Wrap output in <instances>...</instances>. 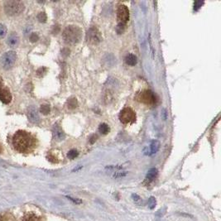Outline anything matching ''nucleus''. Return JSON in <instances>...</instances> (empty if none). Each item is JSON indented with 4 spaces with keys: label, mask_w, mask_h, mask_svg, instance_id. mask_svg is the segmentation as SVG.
<instances>
[{
    "label": "nucleus",
    "mask_w": 221,
    "mask_h": 221,
    "mask_svg": "<svg viewBox=\"0 0 221 221\" xmlns=\"http://www.w3.org/2000/svg\"><path fill=\"white\" fill-rule=\"evenodd\" d=\"M13 144L19 153H27L34 146V138L29 132L19 130L13 135Z\"/></svg>",
    "instance_id": "nucleus-1"
},
{
    "label": "nucleus",
    "mask_w": 221,
    "mask_h": 221,
    "mask_svg": "<svg viewBox=\"0 0 221 221\" xmlns=\"http://www.w3.org/2000/svg\"><path fill=\"white\" fill-rule=\"evenodd\" d=\"M82 31L77 26H67L62 33L63 40L66 44L69 45H75L78 43L81 39Z\"/></svg>",
    "instance_id": "nucleus-2"
},
{
    "label": "nucleus",
    "mask_w": 221,
    "mask_h": 221,
    "mask_svg": "<svg viewBox=\"0 0 221 221\" xmlns=\"http://www.w3.org/2000/svg\"><path fill=\"white\" fill-rule=\"evenodd\" d=\"M4 12L8 16H18L24 11V4L20 1L11 0L4 2Z\"/></svg>",
    "instance_id": "nucleus-3"
},
{
    "label": "nucleus",
    "mask_w": 221,
    "mask_h": 221,
    "mask_svg": "<svg viewBox=\"0 0 221 221\" xmlns=\"http://www.w3.org/2000/svg\"><path fill=\"white\" fill-rule=\"evenodd\" d=\"M17 60V54L13 51H9L3 53L2 57H0V65L3 69L6 71L10 70L13 67Z\"/></svg>",
    "instance_id": "nucleus-4"
},
{
    "label": "nucleus",
    "mask_w": 221,
    "mask_h": 221,
    "mask_svg": "<svg viewBox=\"0 0 221 221\" xmlns=\"http://www.w3.org/2000/svg\"><path fill=\"white\" fill-rule=\"evenodd\" d=\"M119 119L123 123H134L136 120V114L131 108H124L119 114Z\"/></svg>",
    "instance_id": "nucleus-5"
},
{
    "label": "nucleus",
    "mask_w": 221,
    "mask_h": 221,
    "mask_svg": "<svg viewBox=\"0 0 221 221\" xmlns=\"http://www.w3.org/2000/svg\"><path fill=\"white\" fill-rule=\"evenodd\" d=\"M86 40L89 44H92V45H97L100 43L102 40V37L98 28H96L95 27H92L89 28L87 31Z\"/></svg>",
    "instance_id": "nucleus-6"
},
{
    "label": "nucleus",
    "mask_w": 221,
    "mask_h": 221,
    "mask_svg": "<svg viewBox=\"0 0 221 221\" xmlns=\"http://www.w3.org/2000/svg\"><path fill=\"white\" fill-rule=\"evenodd\" d=\"M137 99L139 102L143 103L148 105H154L156 103L155 95L151 90H144L139 93L137 96Z\"/></svg>",
    "instance_id": "nucleus-7"
},
{
    "label": "nucleus",
    "mask_w": 221,
    "mask_h": 221,
    "mask_svg": "<svg viewBox=\"0 0 221 221\" xmlns=\"http://www.w3.org/2000/svg\"><path fill=\"white\" fill-rule=\"evenodd\" d=\"M117 15H118V20H119L120 24L125 25L129 20V10L126 5H119L117 11Z\"/></svg>",
    "instance_id": "nucleus-8"
},
{
    "label": "nucleus",
    "mask_w": 221,
    "mask_h": 221,
    "mask_svg": "<svg viewBox=\"0 0 221 221\" xmlns=\"http://www.w3.org/2000/svg\"><path fill=\"white\" fill-rule=\"evenodd\" d=\"M28 118L29 121L32 123H38L40 121V117L37 113V109L34 106H30L28 109Z\"/></svg>",
    "instance_id": "nucleus-9"
},
{
    "label": "nucleus",
    "mask_w": 221,
    "mask_h": 221,
    "mask_svg": "<svg viewBox=\"0 0 221 221\" xmlns=\"http://www.w3.org/2000/svg\"><path fill=\"white\" fill-rule=\"evenodd\" d=\"M0 100L3 104L8 105L12 101V94L10 93L9 89L7 88H2L0 89Z\"/></svg>",
    "instance_id": "nucleus-10"
},
{
    "label": "nucleus",
    "mask_w": 221,
    "mask_h": 221,
    "mask_svg": "<svg viewBox=\"0 0 221 221\" xmlns=\"http://www.w3.org/2000/svg\"><path fill=\"white\" fill-rule=\"evenodd\" d=\"M52 133L53 137H54V138H55L57 141H62V140H64L65 137H66L64 131L62 130V128H61L58 124H55V125H54L52 129Z\"/></svg>",
    "instance_id": "nucleus-11"
},
{
    "label": "nucleus",
    "mask_w": 221,
    "mask_h": 221,
    "mask_svg": "<svg viewBox=\"0 0 221 221\" xmlns=\"http://www.w3.org/2000/svg\"><path fill=\"white\" fill-rule=\"evenodd\" d=\"M157 174H158V171H157V169H150V170L148 171V173H147L146 181H148V182H152V181H153L157 176Z\"/></svg>",
    "instance_id": "nucleus-12"
},
{
    "label": "nucleus",
    "mask_w": 221,
    "mask_h": 221,
    "mask_svg": "<svg viewBox=\"0 0 221 221\" xmlns=\"http://www.w3.org/2000/svg\"><path fill=\"white\" fill-rule=\"evenodd\" d=\"M19 36H18L15 32H13V33H12L9 37H8V38L7 43L8 45L10 46H15L17 44L19 43Z\"/></svg>",
    "instance_id": "nucleus-13"
},
{
    "label": "nucleus",
    "mask_w": 221,
    "mask_h": 221,
    "mask_svg": "<svg viewBox=\"0 0 221 221\" xmlns=\"http://www.w3.org/2000/svg\"><path fill=\"white\" fill-rule=\"evenodd\" d=\"M159 148H160L159 141H157V140H153V141L151 143L150 153H149V155L157 153V152H158V150H159Z\"/></svg>",
    "instance_id": "nucleus-14"
},
{
    "label": "nucleus",
    "mask_w": 221,
    "mask_h": 221,
    "mask_svg": "<svg viewBox=\"0 0 221 221\" xmlns=\"http://www.w3.org/2000/svg\"><path fill=\"white\" fill-rule=\"evenodd\" d=\"M125 62L128 66H135V65L137 64V57L133 54H128L126 57Z\"/></svg>",
    "instance_id": "nucleus-15"
},
{
    "label": "nucleus",
    "mask_w": 221,
    "mask_h": 221,
    "mask_svg": "<svg viewBox=\"0 0 221 221\" xmlns=\"http://www.w3.org/2000/svg\"><path fill=\"white\" fill-rule=\"evenodd\" d=\"M23 221H40L38 217L36 214L29 213V214H25L23 218Z\"/></svg>",
    "instance_id": "nucleus-16"
},
{
    "label": "nucleus",
    "mask_w": 221,
    "mask_h": 221,
    "mask_svg": "<svg viewBox=\"0 0 221 221\" xmlns=\"http://www.w3.org/2000/svg\"><path fill=\"white\" fill-rule=\"evenodd\" d=\"M99 131L102 134H107L108 132H110V127L106 123H101L99 127Z\"/></svg>",
    "instance_id": "nucleus-17"
},
{
    "label": "nucleus",
    "mask_w": 221,
    "mask_h": 221,
    "mask_svg": "<svg viewBox=\"0 0 221 221\" xmlns=\"http://www.w3.org/2000/svg\"><path fill=\"white\" fill-rule=\"evenodd\" d=\"M50 106L47 105H41V108H40V112L41 114H44V115H46L50 113Z\"/></svg>",
    "instance_id": "nucleus-18"
},
{
    "label": "nucleus",
    "mask_w": 221,
    "mask_h": 221,
    "mask_svg": "<svg viewBox=\"0 0 221 221\" xmlns=\"http://www.w3.org/2000/svg\"><path fill=\"white\" fill-rule=\"evenodd\" d=\"M76 106H77V100H76V99H75V98L70 99V100H68V108L69 109L73 110V109H75Z\"/></svg>",
    "instance_id": "nucleus-19"
},
{
    "label": "nucleus",
    "mask_w": 221,
    "mask_h": 221,
    "mask_svg": "<svg viewBox=\"0 0 221 221\" xmlns=\"http://www.w3.org/2000/svg\"><path fill=\"white\" fill-rule=\"evenodd\" d=\"M78 152L75 149H72V150H71L70 152L68 153V154H67V157H68V158L69 159H71V160H73V159H75V157H77L78 156Z\"/></svg>",
    "instance_id": "nucleus-20"
},
{
    "label": "nucleus",
    "mask_w": 221,
    "mask_h": 221,
    "mask_svg": "<svg viewBox=\"0 0 221 221\" xmlns=\"http://www.w3.org/2000/svg\"><path fill=\"white\" fill-rule=\"evenodd\" d=\"M37 19H38L39 22H41V23H45L46 21V19H47L46 14L45 13H43V12L39 13L38 15H37Z\"/></svg>",
    "instance_id": "nucleus-21"
},
{
    "label": "nucleus",
    "mask_w": 221,
    "mask_h": 221,
    "mask_svg": "<svg viewBox=\"0 0 221 221\" xmlns=\"http://www.w3.org/2000/svg\"><path fill=\"white\" fill-rule=\"evenodd\" d=\"M7 31V28H6L3 24H1V23H0V37H1V38H2V37H4L5 36H6Z\"/></svg>",
    "instance_id": "nucleus-22"
},
{
    "label": "nucleus",
    "mask_w": 221,
    "mask_h": 221,
    "mask_svg": "<svg viewBox=\"0 0 221 221\" xmlns=\"http://www.w3.org/2000/svg\"><path fill=\"white\" fill-rule=\"evenodd\" d=\"M132 199L133 200V201H134L136 204H137V205H141L142 202H143V200H142V198L139 196H137V194H132Z\"/></svg>",
    "instance_id": "nucleus-23"
},
{
    "label": "nucleus",
    "mask_w": 221,
    "mask_h": 221,
    "mask_svg": "<svg viewBox=\"0 0 221 221\" xmlns=\"http://www.w3.org/2000/svg\"><path fill=\"white\" fill-rule=\"evenodd\" d=\"M156 206V199L154 197H150L148 200V207L153 209Z\"/></svg>",
    "instance_id": "nucleus-24"
},
{
    "label": "nucleus",
    "mask_w": 221,
    "mask_h": 221,
    "mask_svg": "<svg viewBox=\"0 0 221 221\" xmlns=\"http://www.w3.org/2000/svg\"><path fill=\"white\" fill-rule=\"evenodd\" d=\"M203 4H204V2H201V1H196V2L194 3V10H195V11H197L199 8H201Z\"/></svg>",
    "instance_id": "nucleus-25"
},
{
    "label": "nucleus",
    "mask_w": 221,
    "mask_h": 221,
    "mask_svg": "<svg viewBox=\"0 0 221 221\" xmlns=\"http://www.w3.org/2000/svg\"><path fill=\"white\" fill-rule=\"evenodd\" d=\"M38 40H39V36L36 33V32H33V33L31 34V36H30V41H32V42H36V41H37Z\"/></svg>",
    "instance_id": "nucleus-26"
},
{
    "label": "nucleus",
    "mask_w": 221,
    "mask_h": 221,
    "mask_svg": "<svg viewBox=\"0 0 221 221\" xmlns=\"http://www.w3.org/2000/svg\"><path fill=\"white\" fill-rule=\"evenodd\" d=\"M46 69L45 68V67H41V68L37 70V74L38 76H42L44 74L46 73Z\"/></svg>",
    "instance_id": "nucleus-27"
},
{
    "label": "nucleus",
    "mask_w": 221,
    "mask_h": 221,
    "mask_svg": "<svg viewBox=\"0 0 221 221\" xmlns=\"http://www.w3.org/2000/svg\"><path fill=\"white\" fill-rule=\"evenodd\" d=\"M67 198L69 199V200H71V201L73 203H75V204H81L82 203V201H80V200H78V199H75V198H72V197H71V196H66Z\"/></svg>",
    "instance_id": "nucleus-28"
},
{
    "label": "nucleus",
    "mask_w": 221,
    "mask_h": 221,
    "mask_svg": "<svg viewBox=\"0 0 221 221\" xmlns=\"http://www.w3.org/2000/svg\"><path fill=\"white\" fill-rule=\"evenodd\" d=\"M2 88H3V83L2 77L0 76V89H2Z\"/></svg>",
    "instance_id": "nucleus-29"
},
{
    "label": "nucleus",
    "mask_w": 221,
    "mask_h": 221,
    "mask_svg": "<svg viewBox=\"0 0 221 221\" xmlns=\"http://www.w3.org/2000/svg\"><path fill=\"white\" fill-rule=\"evenodd\" d=\"M0 221H8L6 217L3 216V215H0Z\"/></svg>",
    "instance_id": "nucleus-30"
},
{
    "label": "nucleus",
    "mask_w": 221,
    "mask_h": 221,
    "mask_svg": "<svg viewBox=\"0 0 221 221\" xmlns=\"http://www.w3.org/2000/svg\"><path fill=\"white\" fill-rule=\"evenodd\" d=\"M2 150H3V148H2V145L0 144V153L2 152Z\"/></svg>",
    "instance_id": "nucleus-31"
}]
</instances>
